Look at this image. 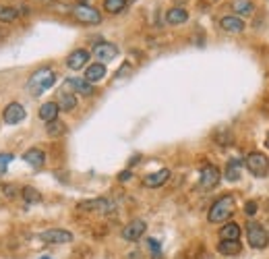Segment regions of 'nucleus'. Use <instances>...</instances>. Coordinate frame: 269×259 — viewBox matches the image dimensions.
I'll use <instances>...</instances> for the list:
<instances>
[{"mask_svg":"<svg viewBox=\"0 0 269 259\" xmlns=\"http://www.w3.org/2000/svg\"><path fill=\"white\" fill-rule=\"evenodd\" d=\"M234 211H236L234 197H232V195H221L220 199H216L211 203V207L207 211V220H209V224H221V222H228Z\"/></svg>","mask_w":269,"mask_h":259,"instance_id":"nucleus-1","label":"nucleus"},{"mask_svg":"<svg viewBox=\"0 0 269 259\" xmlns=\"http://www.w3.org/2000/svg\"><path fill=\"white\" fill-rule=\"evenodd\" d=\"M56 73H54L52 69L48 67H42L40 71H35L33 75L29 77V81H27V87H29V91L33 96H42L46 89H50L54 83H56Z\"/></svg>","mask_w":269,"mask_h":259,"instance_id":"nucleus-2","label":"nucleus"},{"mask_svg":"<svg viewBox=\"0 0 269 259\" xmlns=\"http://www.w3.org/2000/svg\"><path fill=\"white\" fill-rule=\"evenodd\" d=\"M245 166H246V170L257 179H265L267 172H269V160L261 152H250L245 158Z\"/></svg>","mask_w":269,"mask_h":259,"instance_id":"nucleus-3","label":"nucleus"},{"mask_svg":"<svg viewBox=\"0 0 269 259\" xmlns=\"http://www.w3.org/2000/svg\"><path fill=\"white\" fill-rule=\"evenodd\" d=\"M71 13L83 25H99L101 23V13L98 11L96 6H91V4H85V2L75 4L71 8Z\"/></svg>","mask_w":269,"mask_h":259,"instance_id":"nucleus-4","label":"nucleus"},{"mask_svg":"<svg viewBox=\"0 0 269 259\" xmlns=\"http://www.w3.org/2000/svg\"><path fill=\"white\" fill-rule=\"evenodd\" d=\"M246 238H248V245L253 249H265L269 243L267 230L259 224V222H248L246 224Z\"/></svg>","mask_w":269,"mask_h":259,"instance_id":"nucleus-5","label":"nucleus"},{"mask_svg":"<svg viewBox=\"0 0 269 259\" xmlns=\"http://www.w3.org/2000/svg\"><path fill=\"white\" fill-rule=\"evenodd\" d=\"M40 240L46 245H69L73 243V233L64 228H48L40 234Z\"/></svg>","mask_w":269,"mask_h":259,"instance_id":"nucleus-6","label":"nucleus"},{"mask_svg":"<svg viewBox=\"0 0 269 259\" xmlns=\"http://www.w3.org/2000/svg\"><path fill=\"white\" fill-rule=\"evenodd\" d=\"M91 54L96 56V60H99L101 64H106V62L114 60L118 56V48H116V44H112V42H99V44L94 46Z\"/></svg>","mask_w":269,"mask_h":259,"instance_id":"nucleus-7","label":"nucleus"},{"mask_svg":"<svg viewBox=\"0 0 269 259\" xmlns=\"http://www.w3.org/2000/svg\"><path fill=\"white\" fill-rule=\"evenodd\" d=\"M25 116H27L25 106L19 104V102H11V104H6L2 110V120L6 125H19Z\"/></svg>","mask_w":269,"mask_h":259,"instance_id":"nucleus-8","label":"nucleus"},{"mask_svg":"<svg viewBox=\"0 0 269 259\" xmlns=\"http://www.w3.org/2000/svg\"><path fill=\"white\" fill-rule=\"evenodd\" d=\"M145 230H147V224H145V220H131L128 224L122 228V238L128 240V243H135V240H139L143 234H145Z\"/></svg>","mask_w":269,"mask_h":259,"instance_id":"nucleus-9","label":"nucleus"},{"mask_svg":"<svg viewBox=\"0 0 269 259\" xmlns=\"http://www.w3.org/2000/svg\"><path fill=\"white\" fill-rule=\"evenodd\" d=\"M221 179V174L218 170V166H213V164H205L201 168V187L203 189H213V187H218V182Z\"/></svg>","mask_w":269,"mask_h":259,"instance_id":"nucleus-10","label":"nucleus"},{"mask_svg":"<svg viewBox=\"0 0 269 259\" xmlns=\"http://www.w3.org/2000/svg\"><path fill=\"white\" fill-rule=\"evenodd\" d=\"M77 209L81 211H101V214H108V211L114 209V203L110 199H91V201H81Z\"/></svg>","mask_w":269,"mask_h":259,"instance_id":"nucleus-11","label":"nucleus"},{"mask_svg":"<svg viewBox=\"0 0 269 259\" xmlns=\"http://www.w3.org/2000/svg\"><path fill=\"white\" fill-rule=\"evenodd\" d=\"M168 179H170V170L168 168H162V170H157V172L145 174V177H143V187L157 189V187H162V184L168 182Z\"/></svg>","mask_w":269,"mask_h":259,"instance_id":"nucleus-12","label":"nucleus"},{"mask_svg":"<svg viewBox=\"0 0 269 259\" xmlns=\"http://www.w3.org/2000/svg\"><path fill=\"white\" fill-rule=\"evenodd\" d=\"M89 56H91V54H89L87 50H83V48L73 50L69 56H67V67H69L71 71H81V69L87 64Z\"/></svg>","mask_w":269,"mask_h":259,"instance_id":"nucleus-13","label":"nucleus"},{"mask_svg":"<svg viewBox=\"0 0 269 259\" xmlns=\"http://www.w3.org/2000/svg\"><path fill=\"white\" fill-rule=\"evenodd\" d=\"M220 27L224 31H228V33H243L246 25H245V21L240 19V17L226 15V17H221V19H220Z\"/></svg>","mask_w":269,"mask_h":259,"instance_id":"nucleus-14","label":"nucleus"},{"mask_svg":"<svg viewBox=\"0 0 269 259\" xmlns=\"http://www.w3.org/2000/svg\"><path fill=\"white\" fill-rule=\"evenodd\" d=\"M67 85L75 89L77 94L85 96V98H89V96H94V94H96L94 83H89L85 77H73V79H69V81H67Z\"/></svg>","mask_w":269,"mask_h":259,"instance_id":"nucleus-15","label":"nucleus"},{"mask_svg":"<svg viewBox=\"0 0 269 259\" xmlns=\"http://www.w3.org/2000/svg\"><path fill=\"white\" fill-rule=\"evenodd\" d=\"M23 160L31 166V168H42L46 164V154L40 150V147H31V150H27L23 154Z\"/></svg>","mask_w":269,"mask_h":259,"instance_id":"nucleus-16","label":"nucleus"},{"mask_svg":"<svg viewBox=\"0 0 269 259\" xmlns=\"http://www.w3.org/2000/svg\"><path fill=\"white\" fill-rule=\"evenodd\" d=\"M58 112H60V108L56 102H46V104L40 106V118L46 125L52 123V120H58Z\"/></svg>","mask_w":269,"mask_h":259,"instance_id":"nucleus-17","label":"nucleus"},{"mask_svg":"<svg viewBox=\"0 0 269 259\" xmlns=\"http://www.w3.org/2000/svg\"><path fill=\"white\" fill-rule=\"evenodd\" d=\"M166 21H168L170 25H182L189 21V11L182 6H174L170 8L168 13H166Z\"/></svg>","mask_w":269,"mask_h":259,"instance_id":"nucleus-18","label":"nucleus"},{"mask_svg":"<svg viewBox=\"0 0 269 259\" xmlns=\"http://www.w3.org/2000/svg\"><path fill=\"white\" fill-rule=\"evenodd\" d=\"M56 104L62 112H73V110L77 108V98H75V94H71V91H60Z\"/></svg>","mask_w":269,"mask_h":259,"instance_id":"nucleus-19","label":"nucleus"},{"mask_svg":"<svg viewBox=\"0 0 269 259\" xmlns=\"http://www.w3.org/2000/svg\"><path fill=\"white\" fill-rule=\"evenodd\" d=\"M106 64H101V62H94V64H89L87 71H85V79L89 83H98L106 77Z\"/></svg>","mask_w":269,"mask_h":259,"instance_id":"nucleus-20","label":"nucleus"},{"mask_svg":"<svg viewBox=\"0 0 269 259\" xmlns=\"http://www.w3.org/2000/svg\"><path fill=\"white\" fill-rule=\"evenodd\" d=\"M230 6H232V11H234L238 17H250L253 11H255L253 0H232Z\"/></svg>","mask_w":269,"mask_h":259,"instance_id":"nucleus-21","label":"nucleus"},{"mask_svg":"<svg viewBox=\"0 0 269 259\" xmlns=\"http://www.w3.org/2000/svg\"><path fill=\"white\" fill-rule=\"evenodd\" d=\"M240 238V226L236 222H226L220 228V240H238Z\"/></svg>","mask_w":269,"mask_h":259,"instance_id":"nucleus-22","label":"nucleus"},{"mask_svg":"<svg viewBox=\"0 0 269 259\" xmlns=\"http://www.w3.org/2000/svg\"><path fill=\"white\" fill-rule=\"evenodd\" d=\"M243 251V245L238 240H220L218 243V253L226 255V257H232V255H238Z\"/></svg>","mask_w":269,"mask_h":259,"instance_id":"nucleus-23","label":"nucleus"},{"mask_svg":"<svg viewBox=\"0 0 269 259\" xmlns=\"http://www.w3.org/2000/svg\"><path fill=\"white\" fill-rule=\"evenodd\" d=\"M243 164H245V162H243V160H238V158L228 160V164H226V179H228V181H238Z\"/></svg>","mask_w":269,"mask_h":259,"instance_id":"nucleus-24","label":"nucleus"},{"mask_svg":"<svg viewBox=\"0 0 269 259\" xmlns=\"http://www.w3.org/2000/svg\"><path fill=\"white\" fill-rule=\"evenodd\" d=\"M126 8V0H104V11L110 15H118Z\"/></svg>","mask_w":269,"mask_h":259,"instance_id":"nucleus-25","label":"nucleus"},{"mask_svg":"<svg viewBox=\"0 0 269 259\" xmlns=\"http://www.w3.org/2000/svg\"><path fill=\"white\" fill-rule=\"evenodd\" d=\"M19 17V11L13 6H0V23H13Z\"/></svg>","mask_w":269,"mask_h":259,"instance_id":"nucleus-26","label":"nucleus"},{"mask_svg":"<svg viewBox=\"0 0 269 259\" xmlns=\"http://www.w3.org/2000/svg\"><path fill=\"white\" fill-rule=\"evenodd\" d=\"M21 197H23L25 203H29V206H31V203H38L42 199V195L33 187H23L21 189Z\"/></svg>","mask_w":269,"mask_h":259,"instance_id":"nucleus-27","label":"nucleus"},{"mask_svg":"<svg viewBox=\"0 0 269 259\" xmlns=\"http://www.w3.org/2000/svg\"><path fill=\"white\" fill-rule=\"evenodd\" d=\"M46 133H48L50 137H58L64 133V125L60 123V120H52V123L46 125Z\"/></svg>","mask_w":269,"mask_h":259,"instance_id":"nucleus-28","label":"nucleus"},{"mask_svg":"<svg viewBox=\"0 0 269 259\" xmlns=\"http://www.w3.org/2000/svg\"><path fill=\"white\" fill-rule=\"evenodd\" d=\"M193 251H195V245H191L189 249H184L178 259H201L203 257V247L197 249V253H193Z\"/></svg>","mask_w":269,"mask_h":259,"instance_id":"nucleus-29","label":"nucleus"},{"mask_svg":"<svg viewBox=\"0 0 269 259\" xmlns=\"http://www.w3.org/2000/svg\"><path fill=\"white\" fill-rule=\"evenodd\" d=\"M15 155L13 154H0V172H6V168L11 166Z\"/></svg>","mask_w":269,"mask_h":259,"instance_id":"nucleus-30","label":"nucleus"},{"mask_svg":"<svg viewBox=\"0 0 269 259\" xmlns=\"http://www.w3.org/2000/svg\"><path fill=\"white\" fill-rule=\"evenodd\" d=\"M257 207H259L257 201H246V203H245V214H246V216H255V214H257Z\"/></svg>","mask_w":269,"mask_h":259,"instance_id":"nucleus-31","label":"nucleus"},{"mask_svg":"<svg viewBox=\"0 0 269 259\" xmlns=\"http://www.w3.org/2000/svg\"><path fill=\"white\" fill-rule=\"evenodd\" d=\"M147 245H149V249L155 253V255H160V251H162V245H160V240H155V238H149L147 240Z\"/></svg>","mask_w":269,"mask_h":259,"instance_id":"nucleus-32","label":"nucleus"},{"mask_svg":"<svg viewBox=\"0 0 269 259\" xmlns=\"http://www.w3.org/2000/svg\"><path fill=\"white\" fill-rule=\"evenodd\" d=\"M131 177H133V172H131V170H124V172L118 174V181H120V182H126V181H131Z\"/></svg>","mask_w":269,"mask_h":259,"instance_id":"nucleus-33","label":"nucleus"},{"mask_svg":"<svg viewBox=\"0 0 269 259\" xmlns=\"http://www.w3.org/2000/svg\"><path fill=\"white\" fill-rule=\"evenodd\" d=\"M137 257H141V255H139V253H131V255H128V259H137Z\"/></svg>","mask_w":269,"mask_h":259,"instance_id":"nucleus-34","label":"nucleus"},{"mask_svg":"<svg viewBox=\"0 0 269 259\" xmlns=\"http://www.w3.org/2000/svg\"><path fill=\"white\" fill-rule=\"evenodd\" d=\"M265 147L269 150V133H267V137H265Z\"/></svg>","mask_w":269,"mask_h":259,"instance_id":"nucleus-35","label":"nucleus"},{"mask_svg":"<svg viewBox=\"0 0 269 259\" xmlns=\"http://www.w3.org/2000/svg\"><path fill=\"white\" fill-rule=\"evenodd\" d=\"M40 2H46V4H48V2H54V0H40Z\"/></svg>","mask_w":269,"mask_h":259,"instance_id":"nucleus-36","label":"nucleus"},{"mask_svg":"<svg viewBox=\"0 0 269 259\" xmlns=\"http://www.w3.org/2000/svg\"><path fill=\"white\" fill-rule=\"evenodd\" d=\"M40 259H52V257H48V255H46V257H40Z\"/></svg>","mask_w":269,"mask_h":259,"instance_id":"nucleus-37","label":"nucleus"}]
</instances>
